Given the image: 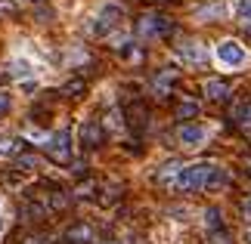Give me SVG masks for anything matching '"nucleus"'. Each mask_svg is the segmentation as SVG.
Segmentation results:
<instances>
[{"label":"nucleus","mask_w":251,"mask_h":244,"mask_svg":"<svg viewBox=\"0 0 251 244\" xmlns=\"http://www.w3.org/2000/svg\"><path fill=\"white\" fill-rule=\"evenodd\" d=\"M214 170H217V164H208V161L183 164L180 173H177V177H174V182H171V189H174V192H183V195H192V192L205 189Z\"/></svg>","instance_id":"1"},{"label":"nucleus","mask_w":251,"mask_h":244,"mask_svg":"<svg viewBox=\"0 0 251 244\" xmlns=\"http://www.w3.org/2000/svg\"><path fill=\"white\" fill-rule=\"evenodd\" d=\"M121 19H124V6L121 3H102L100 9H96L93 22H90V31L96 37H109L115 28L121 25Z\"/></svg>","instance_id":"2"},{"label":"nucleus","mask_w":251,"mask_h":244,"mask_svg":"<svg viewBox=\"0 0 251 244\" xmlns=\"http://www.w3.org/2000/svg\"><path fill=\"white\" fill-rule=\"evenodd\" d=\"M214 59L224 65V68H229V71H239V68H245L248 65V50L239 41H233V37H229V41H220L217 46H214Z\"/></svg>","instance_id":"3"},{"label":"nucleus","mask_w":251,"mask_h":244,"mask_svg":"<svg viewBox=\"0 0 251 244\" xmlns=\"http://www.w3.org/2000/svg\"><path fill=\"white\" fill-rule=\"evenodd\" d=\"M208 136H211V127L205 124H196V121H189V124H183L180 130H177V139L183 149H201V145L208 142Z\"/></svg>","instance_id":"4"},{"label":"nucleus","mask_w":251,"mask_h":244,"mask_svg":"<svg viewBox=\"0 0 251 244\" xmlns=\"http://www.w3.org/2000/svg\"><path fill=\"white\" fill-rule=\"evenodd\" d=\"M47 155H50L56 164H69L72 161V136H69V130L50 133V139H47Z\"/></svg>","instance_id":"5"},{"label":"nucleus","mask_w":251,"mask_h":244,"mask_svg":"<svg viewBox=\"0 0 251 244\" xmlns=\"http://www.w3.org/2000/svg\"><path fill=\"white\" fill-rule=\"evenodd\" d=\"M174 53H177V59H183L186 65H196V68L208 65V46L201 41H183V44H177Z\"/></svg>","instance_id":"6"},{"label":"nucleus","mask_w":251,"mask_h":244,"mask_svg":"<svg viewBox=\"0 0 251 244\" xmlns=\"http://www.w3.org/2000/svg\"><path fill=\"white\" fill-rule=\"evenodd\" d=\"M171 19L168 16H161V13H146L140 19V34L143 37H165L171 34Z\"/></svg>","instance_id":"7"},{"label":"nucleus","mask_w":251,"mask_h":244,"mask_svg":"<svg viewBox=\"0 0 251 244\" xmlns=\"http://www.w3.org/2000/svg\"><path fill=\"white\" fill-rule=\"evenodd\" d=\"M199 19V22H220V19H226V3H220V0H214V3H205V6H196V13H192Z\"/></svg>","instance_id":"8"},{"label":"nucleus","mask_w":251,"mask_h":244,"mask_svg":"<svg viewBox=\"0 0 251 244\" xmlns=\"http://www.w3.org/2000/svg\"><path fill=\"white\" fill-rule=\"evenodd\" d=\"M9 74L16 77V81H28V77H34V62L28 59V56H16L13 62H9Z\"/></svg>","instance_id":"9"},{"label":"nucleus","mask_w":251,"mask_h":244,"mask_svg":"<svg viewBox=\"0 0 251 244\" xmlns=\"http://www.w3.org/2000/svg\"><path fill=\"white\" fill-rule=\"evenodd\" d=\"M81 145H87V149H96V145L102 142V133H100V127H96V121H81Z\"/></svg>","instance_id":"10"},{"label":"nucleus","mask_w":251,"mask_h":244,"mask_svg":"<svg viewBox=\"0 0 251 244\" xmlns=\"http://www.w3.org/2000/svg\"><path fill=\"white\" fill-rule=\"evenodd\" d=\"M65 241L69 244H90L93 241V229L87 222H75V226L65 229Z\"/></svg>","instance_id":"11"},{"label":"nucleus","mask_w":251,"mask_h":244,"mask_svg":"<svg viewBox=\"0 0 251 244\" xmlns=\"http://www.w3.org/2000/svg\"><path fill=\"white\" fill-rule=\"evenodd\" d=\"M229 93H233V90H229L224 81H214V77L205 81V96H208V99H226Z\"/></svg>","instance_id":"12"},{"label":"nucleus","mask_w":251,"mask_h":244,"mask_svg":"<svg viewBox=\"0 0 251 244\" xmlns=\"http://www.w3.org/2000/svg\"><path fill=\"white\" fill-rule=\"evenodd\" d=\"M226 182H229V173H226V167H220V164H217V170L211 173V179H208L205 189L208 192H220V189H226Z\"/></svg>","instance_id":"13"},{"label":"nucleus","mask_w":251,"mask_h":244,"mask_svg":"<svg viewBox=\"0 0 251 244\" xmlns=\"http://www.w3.org/2000/svg\"><path fill=\"white\" fill-rule=\"evenodd\" d=\"M233 16H236V22L251 25V0H236V3H233Z\"/></svg>","instance_id":"14"},{"label":"nucleus","mask_w":251,"mask_h":244,"mask_svg":"<svg viewBox=\"0 0 251 244\" xmlns=\"http://www.w3.org/2000/svg\"><path fill=\"white\" fill-rule=\"evenodd\" d=\"M180 167H183V164H177V161L165 164V167L158 170V182H161V185H171V182H174V177H177V173H180Z\"/></svg>","instance_id":"15"},{"label":"nucleus","mask_w":251,"mask_h":244,"mask_svg":"<svg viewBox=\"0 0 251 244\" xmlns=\"http://www.w3.org/2000/svg\"><path fill=\"white\" fill-rule=\"evenodd\" d=\"M208 244H236V241L226 229H214V232H208Z\"/></svg>","instance_id":"16"},{"label":"nucleus","mask_w":251,"mask_h":244,"mask_svg":"<svg viewBox=\"0 0 251 244\" xmlns=\"http://www.w3.org/2000/svg\"><path fill=\"white\" fill-rule=\"evenodd\" d=\"M177 114H180V118H196V114H199V102L183 99V102L177 105Z\"/></svg>","instance_id":"17"},{"label":"nucleus","mask_w":251,"mask_h":244,"mask_svg":"<svg viewBox=\"0 0 251 244\" xmlns=\"http://www.w3.org/2000/svg\"><path fill=\"white\" fill-rule=\"evenodd\" d=\"M205 226H208V232L224 229V226H220V210H217V207H208V210H205Z\"/></svg>","instance_id":"18"},{"label":"nucleus","mask_w":251,"mask_h":244,"mask_svg":"<svg viewBox=\"0 0 251 244\" xmlns=\"http://www.w3.org/2000/svg\"><path fill=\"white\" fill-rule=\"evenodd\" d=\"M37 167V158H31V155H16V170H34Z\"/></svg>","instance_id":"19"},{"label":"nucleus","mask_w":251,"mask_h":244,"mask_svg":"<svg viewBox=\"0 0 251 244\" xmlns=\"http://www.w3.org/2000/svg\"><path fill=\"white\" fill-rule=\"evenodd\" d=\"M28 139H31L34 145H47V139H50V133H44L41 127H28Z\"/></svg>","instance_id":"20"},{"label":"nucleus","mask_w":251,"mask_h":244,"mask_svg":"<svg viewBox=\"0 0 251 244\" xmlns=\"http://www.w3.org/2000/svg\"><path fill=\"white\" fill-rule=\"evenodd\" d=\"M9 155H19V142L16 139H0V158H9Z\"/></svg>","instance_id":"21"},{"label":"nucleus","mask_w":251,"mask_h":244,"mask_svg":"<svg viewBox=\"0 0 251 244\" xmlns=\"http://www.w3.org/2000/svg\"><path fill=\"white\" fill-rule=\"evenodd\" d=\"M96 189H100V185H96L93 179H87V182H81V185H78V195H81V198H93Z\"/></svg>","instance_id":"22"},{"label":"nucleus","mask_w":251,"mask_h":244,"mask_svg":"<svg viewBox=\"0 0 251 244\" xmlns=\"http://www.w3.org/2000/svg\"><path fill=\"white\" fill-rule=\"evenodd\" d=\"M9 109H13V96H9L6 90H0V114H6Z\"/></svg>","instance_id":"23"},{"label":"nucleus","mask_w":251,"mask_h":244,"mask_svg":"<svg viewBox=\"0 0 251 244\" xmlns=\"http://www.w3.org/2000/svg\"><path fill=\"white\" fill-rule=\"evenodd\" d=\"M65 93H69V96H81L84 93V81H69V84H65Z\"/></svg>","instance_id":"24"},{"label":"nucleus","mask_w":251,"mask_h":244,"mask_svg":"<svg viewBox=\"0 0 251 244\" xmlns=\"http://www.w3.org/2000/svg\"><path fill=\"white\" fill-rule=\"evenodd\" d=\"M236 118L242 121V124H248V121H251V102H245V105H239V109H236Z\"/></svg>","instance_id":"25"},{"label":"nucleus","mask_w":251,"mask_h":244,"mask_svg":"<svg viewBox=\"0 0 251 244\" xmlns=\"http://www.w3.org/2000/svg\"><path fill=\"white\" fill-rule=\"evenodd\" d=\"M22 244H47V238L44 235H28V238H22Z\"/></svg>","instance_id":"26"},{"label":"nucleus","mask_w":251,"mask_h":244,"mask_svg":"<svg viewBox=\"0 0 251 244\" xmlns=\"http://www.w3.org/2000/svg\"><path fill=\"white\" fill-rule=\"evenodd\" d=\"M3 232H6V217H3V201H0V238H3Z\"/></svg>","instance_id":"27"},{"label":"nucleus","mask_w":251,"mask_h":244,"mask_svg":"<svg viewBox=\"0 0 251 244\" xmlns=\"http://www.w3.org/2000/svg\"><path fill=\"white\" fill-rule=\"evenodd\" d=\"M242 213H245V217L251 220V198H245V201H242Z\"/></svg>","instance_id":"28"},{"label":"nucleus","mask_w":251,"mask_h":244,"mask_svg":"<svg viewBox=\"0 0 251 244\" xmlns=\"http://www.w3.org/2000/svg\"><path fill=\"white\" fill-rule=\"evenodd\" d=\"M9 9H13V3H9V0H0V13H9Z\"/></svg>","instance_id":"29"},{"label":"nucleus","mask_w":251,"mask_h":244,"mask_svg":"<svg viewBox=\"0 0 251 244\" xmlns=\"http://www.w3.org/2000/svg\"><path fill=\"white\" fill-rule=\"evenodd\" d=\"M248 31H251V25H248Z\"/></svg>","instance_id":"30"},{"label":"nucleus","mask_w":251,"mask_h":244,"mask_svg":"<svg viewBox=\"0 0 251 244\" xmlns=\"http://www.w3.org/2000/svg\"><path fill=\"white\" fill-rule=\"evenodd\" d=\"M109 244H115V241H109Z\"/></svg>","instance_id":"31"}]
</instances>
